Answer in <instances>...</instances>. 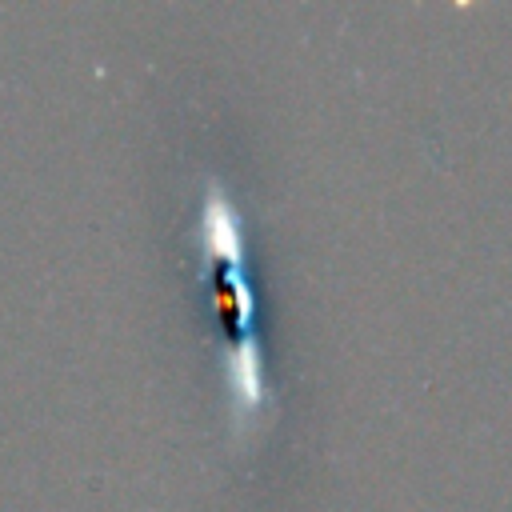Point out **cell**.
<instances>
[{"label": "cell", "instance_id": "obj_2", "mask_svg": "<svg viewBox=\"0 0 512 512\" xmlns=\"http://www.w3.org/2000/svg\"><path fill=\"white\" fill-rule=\"evenodd\" d=\"M220 376H224V396H228V420H232V436L248 440L268 412V372H264V352L256 336H240L232 344H224L220 352Z\"/></svg>", "mask_w": 512, "mask_h": 512}, {"label": "cell", "instance_id": "obj_1", "mask_svg": "<svg viewBox=\"0 0 512 512\" xmlns=\"http://www.w3.org/2000/svg\"><path fill=\"white\" fill-rule=\"evenodd\" d=\"M240 224H244V216H240L236 196L216 176H208L204 192H200V212L192 224V244L200 248L204 264L220 268V280L236 300V328H240V336H252L256 304H252V284H248V268H244L248 252H244V228Z\"/></svg>", "mask_w": 512, "mask_h": 512}]
</instances>
